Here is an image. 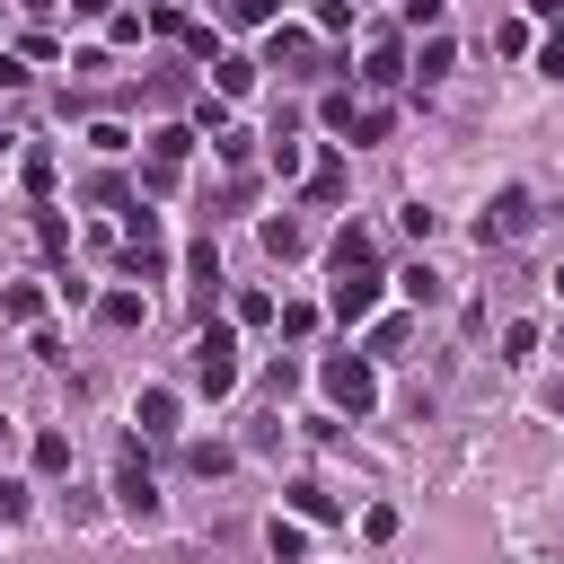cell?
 <instances>
[{
	"label": "cell",
	"mask_w": 564,
	"mask_h": 564,
	"mask_svg": "<svg viewBox=\"0 0 564 564\" xmlns=\"http://www.w3.org/2000/svg\"><path fill=\"white\" fill-rule=\"evenodd\" d=\"M317 379H326V397H335L344 414H370V405H379V370H370V352H326Z\"/></svg>",
	"instance_id": "1"
},
{
	"label": "cell",
	"mask_w": 564,
	"mask_h": 564,
	"mask_svg": "<svg viewBox=\"0 0 564 564\" xmlns=\"http://www.w3.org/2000/svg\"><path fill=\"white\" fill-rule=\"evenodd\" d=\"M115 511H123L132 529H159V485H150V467H141L132 441L115 449Z\"/></svg>",
	"instance_id": "2"
},
{
	"label": "cell",
	"mask_w": 564,
	"mask_h": 564,
	"mask_svg": "<svg viewBox=\"0 0 564 564\" xmlns=\"http://www.w3.org/2000/svg\"><path fill=\"white\" fill-rule=\"evenodd\" d=\"M194 388H203V397H229V388H238V335H229V326H203V335H194Z\"/></svg>",
	"instance_id": "3"
},
{
	"label": "cell",
	"mask_w": 564,
	"mask_h": 564,
	"mask_svg": "<svg viewBox=\"0 0 564 564\" xmlns=\"http://www.w3.org/2000/svg\"><path fill=\"white\" fill-rule=\"evenodd\" d=\"M185 159H194V132H185V123H159V132H150V167H141V185H150V194H176Z\"/></svg>",
	"instance_id": "4"
},
{
	"label": "cell",
	"mask_w": 564,
	"mask_h": 564,
	"mask_svg": "<svg viewBox=\"0 0 564 564\" xmlns=\"http://www.w3.org/2000/svg\"><path fill=\"white\" fill-rule=\"evenodd\" d=\"M529 220H538V212H529V185H502V194L476 212V247H511Z\"/></svg>",
	"instance_id": "5"
},
{
	"label": "cell",
	"mask_w": 564,
	"mask_h": 564,
	"mask_svg": "<svg viewBox=\"0 0 564 564\" xmlns=\"http://www.w3.org/2000/svg\"><path fill=\"white\" fill-rule=\"evenodd\" d=\"M123 256H132L141 273H159V264H167V229H159V212H150V203H123Z\"/></svg>",
	"instance_id": "6"
},
{
	"label": "cell",
	"mask_w": 564,
	"mask_h": 564,
	"mask_svg": "<svg viewBox=\"0 0 564 564\" xmlns=\"http://www.w3.org/2000/svg\"><path fill=\"white\" fill-rule=\"evenodd\" d=\"M326 308H335L344 326H361V317L379 308V264H352V273H335V291H326Z\"/></svg>",
	"instance_id": "7"
},
{
	"label": "cell",
	"mask_w": 564,
	"mask_h": 564,
	"mask_svg": "<svg viewBox=\"0 0 564 564\" xmlns=\"http://www.w3.org/2000/svg\"><path fill=\"white\" fill-rule=\"evenodd\" d=\"M185 405H176V388H141V405H132V423H141V441H176L185 423H176Z\"/></svg>",
	"instance_id": "8"
},
{
	"label": "cell",
	"mask_w": 564,
	"mask_h": 564,
	"mask_svg": "<svg viewBox=\"0 0 564 564\" xmlns=\"http://www.w3.org/2000/svg\"><path fill=\"white\" fill-rule=\"evenodd\" d=\"M247 88H256V62H247V53H220V62H212V97H220V106H238Z\"/></svg>",
	"instance_id": "9"
},
{
	"label": "cell",
	"mask_w": 564,
	"mask_h": 564,
	"mask_svg": "<svg viewBox=\"0 0 564 564\" xmlns=\"http://www.w3.org/2000/svg\"><path fill=\"white\" fill-rule=\"evenodd\" d=\"M0 317L9 326H44V282H0Z\"/></svg>",
	"instance_id": "10"
},
{
	"label": "cell",
	"mask_w": 564,
	"mask_h": 564,
	"mask_svg": "<svg viewBox=\"0 0 564 564\" xmlns=\"http://www.w3.org/2000/svg\"><path fill=\"white\" fill-rule=\"evenodd\" d=\"M370 256H379V238H370L361 220H344V229H335V273H352V264H370Z\"/></svg>",
	"instance_id": "11"
},
{
	"label": "cell",
	"mask_w": 564,
	"mask_h": 564,
	"mask_svg": "<svg viewBox=\"0 0 564 564\" xmlns=\"http://www.w3.org/2000/svg\"><path fill=\"white\" fill-rule=\"evenodd\" d=\"M264 256H282V264H291V256H308V229H300L291 212H282V220H264Z\"/></svg>",
	"instance_id": "12"
},
{
	"label": "cell",
	"mask_w": 564,
	"mask_h": 564,
	"mask_svg": "<svg viewBox=\"0 0 564 564\" xmlns=\"http://www.w3.org/2000/svg\"><path fill=\"white\" fill-rule=\"evenodd\" d=\"M35 476H70V432H35Z\"/></svg>",
	"instance_id": "13"
},
{
	"label": "cell",
	"mask_w": 564,
	"mask_h": 564,
	"mask_svg": "<svg viewBox=\"0 0 564 564\" xmlns=\"http://www.w3.org/2000/svg\"><path fill=\"white\" fill-rule=\"evenodd\" d=\"M264 546H273V564H300V555H308V529L273 511V529H264Z\"/></svg>",
	"instance_id": "14"
},
{
	"label": "cell",
	"mask_w": 564,
	"mask_h": 564,
	"mask_svg": "<svg viewBox=\"0 0 564 564\" xmlns=\"http://www.w3.org/2000/svg\"><path fill=\"white\" fill-rule=\"evenodd\" d=\"M361 79H370V88H397V79H405V53H397V44H370Z\"/></svg>",
	"instance_id": "15"
},
{
	"label": "cell",
	"mask_w": 564,
	"mask_h": 564,
	"mask_svg": "<svg viewBox=\"0 0 564 564\" xmlns=\"http://www.w3.org/2000/svg\"><path fill=\"white\" fill-rule=\"evenodd\" d=\"M185 273H194V291L212 300V282H220V247H212V238H194V247H185Z\"/></svg>",
	"instance_id": "16"
},
{
	"label": "cell",
	"mask_w": 564,
	"mask_h": 564,
	"mask_svg": "<svg viewBox=\"0 0 564 564\" xmlns=\"http://www.w3.org/2000/svg\"><path fill=\"white\" fill-rule=\"evenodd\" d=\"M397 291H405V300H423V308H441V273H432V264H405V273H397Z\"/></svg>",
	"instance_id": "17"
},
{
	"label": "cell",
	"mask_w": 564,
	"mask_h": 564,
	"mask_svg": "<svg viewBox=\"0 0 564 564\" xmlns=\"http://www.w3.org/2000/svg\"><path fill=\"white\" fill-rule=\"evenodd\" d=\"M97 317H106V326H141L150 308H141V291H106V300H97Z\"/></svg>",
	"instance_id": "18"
},
{
	"label": "cell",
	"mask_w": 564,
	"mask_h": 564,
	"mask_svg": "<svg viewBox=\"0 0 564 564\" xmlns=\"http://www.w3.org/2000/svg\"><path fill=\"white\" fill-rule=\"evenodd\" d=\"M291 520H335V494L326 485H291Z\"/></svg>",
	"instance_id": "19"
},
{
	"label": "cell",
	"mask_w": 564,
	"mask_h": 564,
	"mask_svg": "<svg viewBox=\"0 0 564 564\" xmlns=\"http://www.w3.org/2000/svg\"><path fill=\"white\" fill-rule=\"evenodd\" d=\"M335 194H344V159H317L308 167V203H335Z\"/></svg>",
	"instance_id": "20"
},
{
	"label": "cell",
	"mask_w": 564,
	"mask_h": 564,
	"mask_svg": "<svg viewBox=\"0 0 564 564\" xmlns=\"http://www.w3.org/2000/svg\"><path fill=\"white\" fill-rule=\"evenodd\" d=\"M529 352H538V317H511L502 326V361H529Z\"/></svg>",
	"instance_id": "21"
},
{
	"label": "cell",
	"mask_w": 564,
	"mask_h": 564,
	"mask_svg": "<svg viewBox=\"0 0 564 564\" xmlns=\"http://www.w3.org/2000/svg\"><path fill=\"white\" fill-rule=\"evenodd\" d=\"M308 53H317V44H308L300 26H273V70H282V62H308Z\"/></svg>",
	"instance_id": "22"
},
{
	"label": "cell",
	"mask_w": 564,
	"mask_h": 564,
	"mask_svg": "<svg viewBox=\"0 0 564 564\" xmlns=\"http://www.w3.org/2000/svg\"><path fill=\"white\" fill-rule=\"evenodd\" d=\"M414 70H423V88L449 70V35H423V53H414Z\"/></svg>",
	"instance_id": "23"
},
{
	"label": "cell",
	"mask_w": 564,
	"mask_h": 564,
	"mask_svg": "<svg viewBox=\"0 0 564 564\" xmlns=\"http://www.w3.org/2000/svg\"><path fill=\"white\" fill-rule=\"evenodd\" d=\"M317 115H326V132H352V115H361V106H352V88H326V106H317Z\"/></svg>",
	"instance_id": "24"
},
{
	"label": "cell",
	"mask_w": 564,
	"mask_h": 564,
	"mask_svg": "<svg viewBox=\"0 0 564 564\" xmlns=\"http://www.w3.org/2000/svg\"><path fill=\"white\" fill-rule=\"evenodd\" d=\"M35 247L62 256V247H70V220H62V212H35Z\"/></svg>",
	"instance_id": "25"
},
{
	"label": "cell",
	"mask_w": 564,
	"mask_h": 564,
	"mask_svg": "<svg viewBox=\"0 0 564 564\" xmlns=\"http://www.w3.org/2000/svg\"><path fill=\"white\" fill-rule=\"evenodd\" d=\"M185 467H194V476H229V449H220V441H194Z\"/></svg>",
	"instance_id": "26"
},
{
	"label": "cell",
	"mask_w": 564,
	"mask_h": 564,
	"mask_svg": "<svg viewBox=\"0 0 564 564\" xmlns=\"http://www.w3.org/2000/svg\"><path fill=\"white\" fill-rule=\"evenodd\" d=\"M273 317H282V335H291V344H300V335H317V308H308V300H291V308H273Z\"/></svg>",
	"instance_id": "27"
},
{
	"label": "cell",
	"mask_w": 564,
	"mask_h": 564,
	"mask_svg": "<svg viewBox=\"0 0 564 564\" xmlns=\"http://www.w3.org/2000/svg\"><path fill=\"white\" fill-rule=\"evenodd\" d=\"M405 335H414L405 317H379V326H370V352H405Z\"/></svg>",
	"instance_id": "28"
},
{
	"label": "cell",
	"mask_w": 564,
	"mask_h": 564,
	"mask_svg": "<svg viewBox=\"0 0 564 564\" xmlns=\"http://www.w3.org/2000/svg\"><path fill=\"white\" fill-rule=\"evenodd\" d=\"M282 0H229V26H273Z\"/></svg>",
	"instance_id": "29"
},
{
	"label": "cell",
	"mask_w": 564,
	"mask_h": 564,
	"mask_svg": "<svg viewBox=\"0 0 564 564\" xmlns=\"http://www.w3.org/2000/svg\"><path fill=\"white\" fill-rule=\"evenodd\" d=\"M150 26H159V35H185L194 18H185V0H159V9H150Z\"/></svg>",
	"instance_id": "30"
},
{
	"label": "cell",
	"mask_w": 564,
	"mask_h": 564,
	"mask_svg": "<svg viewBox=\"0 0 564 564\" xmlns=\"http://www.w3.org/2000/svg\"><path fill=\"white\" fill-rule=\"evenodd\" d=\"M352 141H388V106H361L352 115Z\"/></svg>",
	"instance_id": "31"
},
{
	"label": "cell",
	"mask_w": 564,
	"mask_h": 564,
	"mask_svg": "<svg viewBox=\"0 0 564 564\" xmlns=\"http://www.w3.org/2000/svg\"><path fill=\"white\" fill-rule=\"evenodd\" d=\"M88 150H106V159H115V150H132V132H123V123H88Z\"/></svg>",
	"instance_id": "32"
},
{
	"label": "cell",
	"mask_w": 564,
	"mask_h": 564,
	"mask_svg": "<svg viewBox=\"0 0 564 564\" xmlns=\"http://www.w3.org/2000/svg\"><path fill=\"white\" fill-rule=\"evenodd\" d=\"M26 194H53V150H26Z\"/></svg>",
	"instance_id": "33"
},
{
	"label": "cell",
	"mask_w": 564,
	"mask_h": 564,
	"mask_svg": "<svg viewBox=\"0 0 564 564\" xmlns=\"http://www.w3.org/2000/svg\"><path fill=\"white\" fill-rule=\"evenodd\" d=\"M238 326H273V300L264 291H238Z\"/></svg>",
	"instance_id": "34"
},
{
	"label": "cell",
	"mask_w": 564,
	"mask_h": 564,
	"mask_svg": "<svg viewBox=\"0 0 564 564\" xmlns=\"http://www.w3.org/2000/svg\"><path fill=\"white\" fill-rule=\"evenodd\" d=\"M361 538H397V502H370L361 511Z\"/></svg>",
	"instance_id": "35"
},
{
	"label": "cell",
	"mask_w": 564,
	"mask_h": 564,
	"mask_svg": "<svg viewBox=\"0 0 564 564\" xmlns=\"http://www.w3.org/2000/svg\"><path fill=\"white\" fill-rule=\"evenodd\" d=\"M441 9H449V0H405V26H423V35H441Z\"/></svg>",
	"instance_id": "36"
},
{
	"label": "cell",
	"mask_w": 564,
	"mask_h": 564,
	"mask_svg": "<svg viewBox=\"0 0 564 564\" xmlns=\"http://www.w3.org/2000/svg\"><path fill=\"white\" fill-rule=\"evenodd\" d=\"M18 511H26V485H18V476H0V529H9Z\"/></svg>",
	"instance_id": "37"
},
{
	"label": "cell",
	"mask_w": 564,
	"mask_h": 564,
	"mask_svg": "<svg viewBox=\"0 0 564 564\" xmlns=\"http://www.w3.org/2000/svg\"><path fill=\"white\" fill-rule=\"evenodd\" d=\"M317 26H326V35H344V26H352V0H317Z\"/></svg>",
	"instance_id": "38"
},
{
	"label": "cell",
	"mask_w": 564,
	"mask_h": 564,
	"mask_svg": "<svg viewBox=\"0 0 564 564\" xmlns=\"http://www.w3.org/2000/svg\"><path fill=\"white\" fill-rule=\"evenodd\" d=\"M538 70H555V79H564V18H555V35H546V53H538Z\"/></svg>",
	"instance_id": "39"
},
{
	"label": "cell",
	"mask_w": 564,
	"mask_h": 564,
	"mask_svg": "<svg viewBox=\"0 0 564 564\" xmlns=\"http://www.w3.org/2000/svg\"><path fill=\"white\" fill-rule=\"evenodd\" d=\"M26 79H35V70H26L18 53H0V88H26Z\"/></svg>",
	"instance_id": "40"
},
{
	"label": "cell",
	"mask_w": 564,
	"mask_h": 564,
	"mask_svg": "<svg viewBox=\"0 0 564 564\" xmlns=\"http://www.w3.org/2000/svg\"><path fill=\"white\" fill-rule=\"evenodd\" d=\"M70 18H115V0H70Z\"/></svg>",
	"instance_id": "41"
},
{
	"label": "cell",
	"mask_w": 564,
	"mask_h": 564,
	"mask_svg": "<svg viewBox=\"0 0 564 564\" xmlns=\"http://www.w3.org/2000/svg\"><path fill=\"white\" fill-rule=\"evenodd\" d=\"M18 9H35V18H44V9H53V0H18Z\"/></svg>",
	"instance_id": "42"
},
{
	"label": "cell",
	"mask_w": 564,
	"mask_h": 564,
	"mask_svg": "<svg viewBox=\"0 0 564 564\" xmlns=\"http://www.w3.org/2000/svg\"><path fill=\"white\" fill-rule=\"evenodd\" d=\"M546 405H555V414H564V379H555V397H546Z\"/></svg>",
	"instance_id": "43"
},
{
	"label": "cell",
	"mask_w": 564,
	"mask_h": 564,
	"mask_svg": "<svg viewBox=\"0 0 564 564\" xmlns=\"http://www.w3.org/2000/svg\"><path fill=\"white\" fill-rule=\"evenodd\" d=\"M352 9H361V0H352Z\"/></svg>",
	"instance_id": "44"
}]
</instances>
